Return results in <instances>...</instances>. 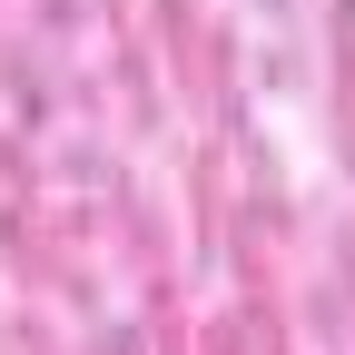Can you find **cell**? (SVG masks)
Returning a JSON list of instances; mask_svg holds the SVG:
<instances>
[]
</instances>
